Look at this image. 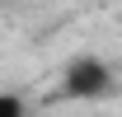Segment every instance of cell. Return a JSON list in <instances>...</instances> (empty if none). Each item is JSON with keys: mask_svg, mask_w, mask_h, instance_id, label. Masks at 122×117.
I'll use <instances>...</instances> for the list:
<instances>
[{"mask_svg": "<svg viewBox=\"0 0 122 117\" xmlns=\"http://www.w3.org/2000/svg\"><path fill=\"white\" fill-rule=\"evenodd\" d=\"M117 89V80H113V70H108V61L99 56H75L66 61V75H61V94L66 98H108Z\"/></svg>", "mask_w": 122, "mask_h": 117, "instance_id": "obj_1", "label": "cell"}, {"mask_svg": "<svg viewBox=\"0 0 122 117\" xmlns=\"http://www.w3.org/2000/svg\"><path fill=\"white\" fill-rule=\"evenodd\" d=\"M0 117H24V98H14V94H0Z\"/></svg>", "mask_w": 122, "mask_h": 117, "instance_id": "obj_2", "label": "cell"}]
</instances>
